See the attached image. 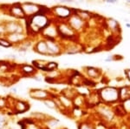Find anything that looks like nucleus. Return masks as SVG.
<instances>
[{"label": "nucleus", "mask_w": 130, "mask_h": 129, "mask_svg": "<svg viewBox=\"0 0 130 129\" xmlns=\"http://www.w3.org/2000/svg\"><path fill=\"white\" fill-rule=\"evenodd\" d=\"M101 96L105 101L108 102H114L117 99H119L120 94H119V90L114 87H107L102 90L101 92Z\"/></svg>", "instance_id": "f257e3e1"}, {"label": "nucleus", "mask_w": 130, "mask_h": 129, "mask_svg": "<svg viewBox=\"0 0 130 129\" xmlns=\"http://www.w3.org/2000/svg\"><path fill=\"white\" fill-rule=\"evenodd\" d=\"M55 10L57 16L62 17V18H66V17L70 16V10L67 7H62V6H57V7H56Z\"/></svg>", "instance_id": "f03ea898"}, {"label": "nucleus", "mask_w": 130, "mask_h": 129, "mask_svg": "<svg viewBox=\"0 0 130 129\" xmlns=\"http://www.w3.org/2000/svg\"><path fill=\"white\" fill-rule=\"evenodd\" d=\"M47 49H48V52H50V53H53V54H56L59 52V48H58L57 45L54 42H50L49 41L47 44Z\"/></svg>", "instance_id": "7ed1b4c3"}, {"label": "nucleus", "mask_w": 130, "mask_h": 129, "mask_svg": "<svg viewBox=\"0 0 130 129\" xmlns=\"http://www.w3.org/2000/svg\"><path fill=\"white\" fill-rule=\"evenodd\" d=\"M37 51L43 54L49 53V52H48V49H47V45H46L45 43H43V42H40V43L37 45Z\"/></svg>", "instance_id": "20e7f679"}, {"label": "nucleus", "mask_w": 130, "mask_h": 129, "mask_svg": "<svg viewBox=\"0 0 130 129\" xmlns=\"http://www.w3.org/2000/svg\"><path fill=\"white\" fill-rule=\"evenodd\" d=\"M35 97L37 98H44L47 96V93L44 91H35Z\"/></svg>", "instance_id": "39448f33"}, {"label": "nucleus", "mask_w": 130, "mask_h": 129, "mask_svg": "<svg viewBox=\"0 0 130 129\" xmlns=\"http://www.w3.org/2000/svg\"><path fill=\"white\" fill-rule=\"evenodd\" d=\"M13 13L14 15L16 16H23V10H22V8L21 7H14L13 9Z\"/></svg>", "instance_id": "423d86ee"}, {"label": "nucleus", "mask_w": 130, "mask_h": 129, "mask_svg": "<svg viewBox=\"0 0 130 129\" xmlns=\"http://www.w3.org/2000/svg\"><path fill=\"white\" fill-rule=\"evenodd\" d=\"M45 104H46V105H48L47 107H49L50 108H55V107H56V105H55V103H54L53 101H51V100H49V101H45Z\"/></svg>", "instance_id": "0eeeda50"}, {"label": "nucleus", "mask_w": 130, "mask_h": 129, "mask_svg": "<svg viewBox=\"0 0 130 129\" xmlns=\"http://www.w3.org/2000/svg\"><path fill=\"white\" fill-rule=\"evenodd\" d=\"M79 129H93V128H92L91 126H88V125H83V126L79 127Z\"/></svg>", "instance_id": "6e6552de"}, {"label": "nucleus", "mask_w": 130, "mask_h": 129, "mask_svg": "<svg viewBox=\"0 0 130 129\" xmlns=\"http://www.w3.org/2000/svg\"><path fill=\"white\" fill-rule=\"evenodd\" d=\"M126 75L130 79V70H126Z\"/></svg>", "instance_id": "1a4fd4ad"}, {"label": "nucleus", "mask_w": 130, "mask_h": 129, "mask_svg": "<svg viewBox=\"0 0 130 129\" xmlns=\"http://www.w3.org/2000/svg\"><path fill=\"white\" fill-rule=\"evenodd\" d=\"M108 3H111V4H114V3H115V1H108Z\"/></svg>", "instance_id": "9d476101"}, {"label": "nucleus", "mask_w": 130, "mask_h": 129, "mask_svg": "<svg viewBox=\"0 0 130 129\" xmlns=\"http://www.w3.org/2000/svg\"><path fill=\"white\" fill-rule=\"evenodd\" d=\"M126 25H127V27H130V24H127Z\"/></svg>", "instance_id": "9b49d317"}, {"label": "nucleus", "mask_w": 130, "mask_h": 129, "mask_svg": "<svg viewBox=\"0 0 130 129\" xmlns=\"http://www.w3.org/2000/svg\"><path fill=\"white\" fill-rule=\"evenodd\" d=\"M128 3H130V1H128Z\"/></svg>", "instance_id": "f8f14e48"}]
</instances>
